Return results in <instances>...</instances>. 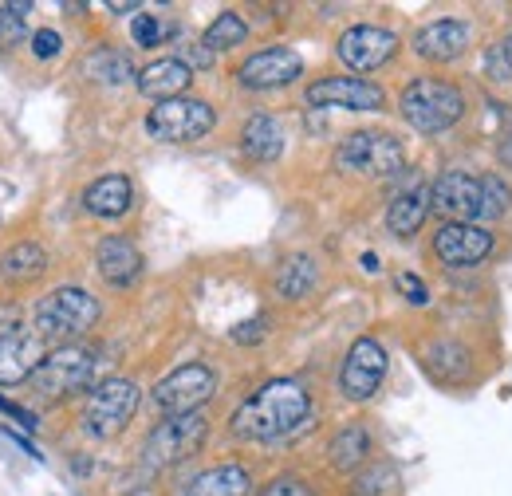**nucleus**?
I'll return each instance as SVG.
<instances>
[{
  "label": "nucleus",
  "mask_w": 512,
  "mask_h": 496,
  "mask_svg": "<svg viewBox=\"0 0 512 496\" xmlns=\"http://www.w3.org/2000/svg\"><path fill=\"white\" fill-rule=\"evenodd\" d=\"M308 414H312V398L304 382L272 378L237 406V414L229 418V430L241 441H276V437H288L296 426H304Z\"/></svg>",
  "instance_id": "1"
},
{
  "label": "nucleus",
  "mask_w": 512,
  "mask_h": 496,
  "mask_svg": "<svg viewBox=\"0 0 512 496\" xmlns=\"http://www.w3.org/2000/svg\"><path fill=\"white\" fill-rule=\"evenodd\" d=\"M99 300L91 296V292H83V288H56V292H48L36 311H32V331L44 339V343H75L83 331H91L95 323H99Z\"/></svg>",
  "instance_id": "2"
},
{
  "label": "nucleus",
  "mask_w": 512,
  "mask_h": 496,
  "mask_svg": "<svg viewBox=\"0 0 512 496\" xmlns=\"http://www.w3.org/2000/svg\"><path fill=\"white\" fill-rule=\"evenodd\" d=\"M398 107H402V119L414 130L438 134V130H449L465 115V95L453 83H442V79H410Z\"/></svg>",
  "instance_id": "3"
},
{
  "label": "nucleus",
  "mask_w": 512,
  "mask_h": 496,
  "mask_svg": "<svg viewBox=\"0 0 512 496\" xmlns=\"http://www.w3.org/2000/svg\"><path fill=\"white\" fill-rule=\"evenodd\" d=\"M95 351L91 347H79V343H67L44 355V363L36 367V374L28 378V386L44 398V402H64L71 394L87 390L91 378H95Z\"/></svg>",
  "instance_id": "4"
},
{
  "label": "nucleus",
  "mask_w": 512,
  "mask_h": 496,
  "mask_svg": "<svg viewBox=\"0 0 512 496\" xmlns=\"http://www.w3.org/2000/svg\"><path fill=\"white\" fill-rule=\"evenodd\" d=\"M205 434H209V422H205L201 410L158 422L154 434L146 437V445H142V469L146 473H158V469H170V465L190 461L193 453L205 445Z\"/></svg>",
  "instance_id": "5"
},
{
  "label": "nucleus",
  "mask_w": 512,
  "mask_h": 496,
  "mask_svg": "<svg viewBox=\"0 0 512 496\" xmlns=\"http://www.w3.org/2000/svg\"><path fill=\"white\" fill-rule=\"evenodd\" d=\"M335 166L343 174H367V178H390L402 170V146L383 130H359L347 134L335 150Z\"/></svg>",
  "instance_id": "6"
},
{
  "label": "nucleus",
  "mask_w": 512,
  "mask_h": 496,
  "mask_svg": "<svg viewBox=\"0 0 512 496\" xmlns=\"http://www.w3.org/2000/svg\"><path fill=\"white\" fill-rule=\"evenodd\" d=\"M138 398H142V390L130 378H107V382H99L91 390L87 414H83L87 434L99 437V441L123 434V426H127L130 418H134V410H138Z\"/></svg>",
  "instance_id": "7"
},
{
  "label": "nucleus",
  "mask_w": 512,
  "mask_h": 496,
  "mask_svg": "<svg viewBox=\"0 0 512 496\" xmlns=\"http://www.w3.org/2000/svg\"><path fill=\"white\" fill-rule=\"evenodd\" d=\"M217 123V111L201 99H170V103H158L150 115H146V134L154 142H197L205 138Z\"/></svg>",
  "instance_id": "8"
},
{
  "label": "nucleus",
  "mask_w": 512,
  "mask_h": 496,
  "mask_svg": "<svg viewBox=\"0 0 512 496\" xmlns=\"http://www.w3.org/2000/svg\"><path fill=\"white\" fill-rule=\"evenodd\" d=\"M217 390V374L209 371L205 363H186L178 371H170L154 390V406L166 414V418H178V414H197L201 402H209Z\"/></svg>",
  "instance_id": "9"
},
{
  "label": "nucleus",
  "mask_w": 512,
  "mask_h": 496,
  "mask_svg": "<svg viewBox=\"0 0 512 496\" xmlns=\"http://www.w3.org/2000/svg\"><path fill=\"white\" fill-rule=\"evenodd\" d=\"M304 99L312 107H339V111H383L386 95L383 87H375L371 79H355V75H327L316 79Z\"/></svg>",
  "instance_id": "10"
},
{
  "label": "nucleus",
  "mask_w": 512,
  "mask_h": 496,
  "mask_svg": "<svg viewBox=\"0 0 512 496\" xmlns=\"http://www.w3.org/2000/svg\"><path fill=\"white\" fill-rule=\"evenodd\" d=\"M386 374V351L379 339H355L347 359H343V371H339V386L351 402H367L379 386H383Z\"/></svg>",
  "instance_id": "11"
},
{
  "label": "nucleus",
  "mask_w": 512,
  "mask_h": 496,
  "mask_svg": "<svg viewBox=\"0 0 512 496\" xmlns=\"http://www.w3.org/2000/svg\"><path fill=\"white\" fill-rule=\"evenodd\" d=\"M304 75V60L292 48H264L237 67V83L249 91H276Z\"/></svg>",
  "instance_id": "12"
},
{
  "label": "nucleus",
  "mask_w": 512,
  "mask_h": 496,
  "mask_svg": "<svg viewBox=\"0 0 512 496\" xmlns=\"http://www.w3.org/2000/svg\"><path fill=\"white\" fill-rule=\"evenodd\" d=\"M394 52H398V36L386 28H375V24H355L335 44V56L351 71H375V67L390 63Z\"/></svg>",
  "instance_id": "13"
},
{
  "label": "nucleus",
  "mask_w": 512,
  "mask_h": 496,
  "mask_svg": "<svg viewBox=\"0 0 512 496\" xmlns=\"http://www.w3.org/2000/svg\"><path fill=\"white\" fill-rule=\"evenodd\" d=\"M44 363V339L28 327H4L0 331V386L28 382Z\"/></svg>",
  "instance_id": "14"
},
{
  "label": "nucleus",
  "mask_w": 512,
  "mask_h": 496,
  "mask_svg": "<svg viewBox=\"0 0 512 496\" xmlns=\"http://www.w3.org/2000/svg\"><path fill=\"white\" fill-rule=\"evenodd\" d=\"M434 252H438V260L449 264V268H469V264H481L493 252V233L481 229V225L446 221L434 233Z\"/></svg>",
  "instance_id": "15"
},
{
  "label": "nucleus",
  "mask_w": 512,
  "mask_h": 496,
  "mask_svg": "<svg viewBox=\"0 0 512 496\" xmlns=\"http://www.w3.org/2000/svg\"><path fill=\"white\" fill-rule=\"evenodd\" d=\"M430 209L449 217V221L469 225L473 217H481V178H469V174H442V178L430 186Z\"/></svg>",
  "instance_id": "16"
},
{
  "label": "nucleus",
  "mask_w": 512,
  "mask_h": 496,
  "mask_svg": "<svg viewBox=\"0 0 512 496\" xmlns=\"http://www.w3.org/2000/svg\"><path fill=\"white\" fill-rule=\"evenodd\" d=\"M469 40H473V32H469L465 20H434V24L418 28V36H414V52H418L422 60L453 63L465 56Z\"/></svg>",
  "instance_id": "17"
},
{
  "label": "nucleus",
  "mask_w": 512,
  "mask_h": 496,
  "mask_svg": "<svg viewBox=\"0 0 512 496\" xmlns=\"http://www.w3.org/2000/svg\"><path fill=\"white\" fill-rule=\"evenodd\" d=\"M95 268L111 288H130L142 276V252L130 237H103L95 248Z\"/></svg>",
  "instance_id": "18"
},
{
  "label": "nucleus",
  "mask_w": 512,
  "mask_h": 496,
  "mask_svg": "<svg viewBox=\"0 0 512 496\" xmlns=\"http://www.w3.org/2000/svg\"><path fill=\"white\" fill-rule=\"evenodd\" d=\"M134 83H138V91H142L146 99L170 103V99H182V95H186V87L193 83V71L178 60V56H170V60L146 63V67L138 71V79H134Z\"/></svg>",
  "instance_id": "19"
},
{
  "label": "nucleus",
  "mask_w": 512,
  "mask_h": 496,
  "mask_svg": "<svg viewBox=\"0 0 512 496\" xmlns=\"http://www.w3.org/2000/svg\"><path fill=\"white\" fill-rule=\"evenodd\" d=\"M83 209L91 217H123L130 209V178L127 174H107L99 182H91L83 193Z\"/></svg>",
  "instance_id": "20"
},
{
  "label": "nucleus",
  "mask_w": 512,
  "mask_h": 496,
  "mask_svg": "<svg viewBox=\"0 0 512 496\" xmlns=\"http://www.w3.org/2000/svg\"><path fill=\"white\" fill-rule=\"evenodd\" d=\"M426 213H430V189H406L386 205V229L394 237H414L426 225Z\"/></svg>",
  "instance_id": "21"
},
{
  "label": "nucleus",
  "mask_w": 512,
  "mask_h": 496,
  "mask_svg": "<svg viewBox=\"0 0 512 496\" xmlns=\"http://www.w3.org/2000/svg\"><path fill=\"white\" fill-rule=\"evenodd\" d=\"M241 150L253 162H272L284 150V130L276 123V115H253L241 130Z\"/></svg>",
  "instance_id": "22"
},
{
  "label": "nucleus",
  "mask_w": 512,
  "mask_h": 496,
  "mask_svg": "<svg viewBox=\"0 0 512 496\" xmlns=\"http://www.w3.org/2000/svg\"><path fill=\"white\" fill-rule=\"evenodd\" d=\"M249 489H253V481H249L245 465H217V469H205L201 477H193L186 496H245Z\"/></svg>",
  "instance_id": "23"
},
{
  "label": "nucleus",
  "mask_w": 512,
  "mask_h": 496,
  "mask_svg": "<svg viewBox=\"0 0 512 496\" xmlns=\"http://www.w3.org/2000/svg\"><path fill=\"white\" fill-rule=\"evenodd\" d=\"M44 268H48V252L40 245H32V241L8 248V252L0 256V276H4L8 284H32V280L44 276Z\"/></svg>",
  "instance_id": "24"
},
{
  "label": "nucleus",
  "mask_w": 512,
  "mask_h": 496,
  "mask_svg": "<svg viewBox=\"0 0 512 496\" xmlns=\"http://www.w3.org/2000/svg\"><path fill=\"white\" fill-rule=\"evenodd\" d=\"M316 280H320V268L312 256H288L276 272V292L284 300H304L316 288Z\"/></svg>",
  "instance_id": "25"
},
{
  "label": "nucleus",
  "mask_w": 512,
  "mask_h": 496,
  "mask_svg": "<svg viewBox=\"0 0 512 496\" xmlns=\"http://www.w3.org/2000/svg\"><path fill=\"white\" fill-rule=\"evenodd\" d=\"M367 453H371V434H367V426H343V430L335 434V441H331V449H327L331 465L343 469V473L359 469V465L367 461Z\"/></svg>",
  "instance_id": "26"
},
{
  "label": "nucleus",
  "mask_w": 512,
  "mask_h": 496,
  "mask_svg": "<svg viewBox=\"0 0 512 496\" xmlns=\"http://www.w3.org/2000/svg\"><path fill=\"white\" fill-rule=\"evenodd\" d=\"M87 75L91 79H99V83H127V79H138L134 75V67H130V60L123 56V52H115V48H99V52H91L87 56Z\"/></svg>",
  "instance_id": "27"
},
{
  "label": "nucleus",
  "mask_w": 512,
  "mask_h": 496,
  "mask_svg": "<svg viewBox=\"0 0 512 496\" xmlns=\"http://www.w3.org/2000/svg\"><path fill=\"white\" fill-rule=\"evenodd\" d=\"M245 36H249V24H245L237 12H221V16L205 28L201 44H205L209 52H225V48H241V44H245Z\"/></svg>",
  "instance_id": "28"
},
{
  "label": "nucleus",
  "mask_w": 512,
  "mask_h": 496,
  "mask_svg": "<svg viewBox=\"0 0 512 496\" xmlns=\"http://www.w3.org/2000/svg\"><path fill=\"white\" fill-rule=\"evenodd\" d=\"M512 205V189L501 182V178H481V217L485 221H497V217H505Z\"/></svg>",
  "instance_id": "29"
},
{
  "label": "nucleus",
  "mask_w": 512,
  "mask_h": 496,
  "mask_svg": "<svg viewBox=\"0 0 512 496\" xmlns=\"http://www.w3.org/2000/svg\"><path fill=\"white\" fill-rule=\"evenodd\" d=\"M20 12H28V4H8V8H0V48H12V44H20V40L28 36Z\"/></svg>",
  "instance_id": "30"
},
{
  "label": "nucleus",
  "mask_w": 512,
  "mask_h": 496,
  "mask_svg": "<svg viewBox=\"0 0 512 496\" xmlns=\"http://www.w3.org/2000/svg\"><path fill=\"white\" fill-rule=\"evenodd\" d=\"M130 36H134L138 48H158V44H162V24H158V16L138 12L134 24H130Z\"/></svg>",
  "instance_id": "31"
},
{
  "label": "nucleus",
  "mask_w": 512,
  "mask_h": 496,
  "mask_svg": "<svg viewBox=\"0 0 512 496\" xmlns=\"http://www.w3.org/2000/svg\"><path fill=\"white\" fill-rule=\"evenodd\" d=\"M60 48H64V40H60V32H52V28H44V32L32 36V56H36V60H56Z\"/></svg>",
  "instance_id": "32"
},
{
  "label": "nucleus",
  "mask_w": 512,
  "mask_h": 496,
  "mask_svg": "<svg viewBox=\"0 0 512 496\" xmlns=\"http://www.w3.org/2000/svg\"><path fill=\"white\" fill-rule=\"evenodd\" d=\"M268 335V319L264 315H256V319H245V323H237L233 327V343H245V347H253Z\"/></svg>",
  "instance_id": "33"
},
{
  "label": "nucleus",
  "mask_w": 512,
  "mask_h": 496,
  "mask_svg": "<svg viewBox=\"0 0 512 496\" xmlns=\"http://www.w3.org/2000/svg\"><path fill=\"white\" fill-rule=\"evenodd\" d=\"M0 414H8V418H16L28 434H36L40 430V418L32 414V410H24V406H16V402H8V398H0Z\"/></svg>",
  "instance_id": "34"
},
{
  "label": "nucleus",
  "mask_w": 512,
  "mask_h": 496,
  "mask_svg": "<svg viewBox=\"0 0 512 496\" xmlns=\"http://www.w3.org/2000/svg\"><path fill=\"white\" fill-rule=\"evenodd\" d=\"M264 496H312V489L304 485V481H296V477H280V481H272Z\"/></svg>",
  "instance_id": "35"
},
{
  "label": "nucleus",
  "mask_w": 512,
  "mask_h": 496,
  "mask_svg": "<svg viewBox=\"0 0 512 496\" xmlns=\"http://www.w3.org/2000/svg\"><path fill=\"white\" fill-rule=\"evenodd\" d=\"M398 288L410 296V304H418V308H422V304H430V292L422 288V280H418V276H398Z\"/></svg>",
  "instance_id": "36"
},
{
  "label": "nucleus",
  "mask_w": 512,
  "mask_h": 496,
  "mask_svg": "<svg viewBox=\"0 0 512 496\" xmlns=\"http://www.w3.org/2000/svg\"><path fill=\"white\" fill-rule=\"evenodd\" d=\"M485 67H489V75H493L497 83H509V79H512L509 67H505V60H501V52H497V48H493V52L485 56Z\"/></svg>",
  "instance_id": "37"
},
{
  "label": "nucleus",
  "mask_w": 512,
  "mask_h": 496,
  "mask_svg": "<svg viewBox=\"0 0 512 496\" xmlns=\"http://www.w3.org/2000/svg\"><path fill=\"white\" fill-rule=\"evenodd\" d=\"M501 162H505V166H512V126H509V134L501 138Z\"/></svg>",
  "instance_id": "38"
},
{
  "label": "nucleus",
  "mask_w": 512,
  "mask_h": 496,
  "mask_svg": "<svg viewBox=\"0 0 512 496\" xmlns=\"http://www.w3.org/2000/svg\"><path fill=\"white\" fill-rule=\"evenodd\" d=\"M497 52H501V60H505V67H509V75H512V36L505 44H497Z\"/></svg>",
  "instance_id": "39"
},
{
  "label": "nucleus",
  "mask_w": 512,
  "mask_h": 496,
  "mask_svg": "<svg viewBox=\"0 0 512 496\" xmlns=\"http://www.w3.org/2000/svg\"><path fill=\"white\" fill-rule=\"evenodd\" d=\"M363 268H367V272H379V256H375V252H363Z\"/></svg>",
  "instance_id": "40"
}]
</instances>
